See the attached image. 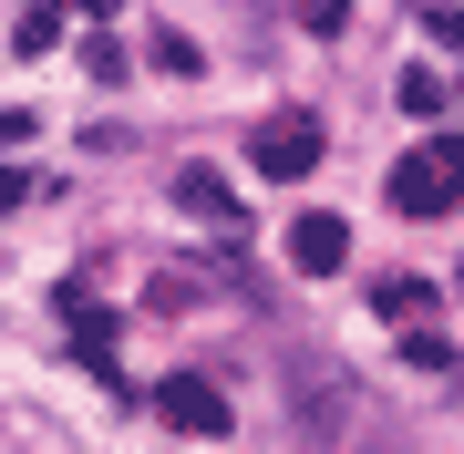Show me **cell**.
Here are the masks:
<instances>
[{"instance_id": "6da1fadb", "label": "cell", "mask_w": 464, "mask_h": 454, "mask_svg": "<svg viewBox=\"0 0 464 454\" xmlns=\"http://www.w3.org/2000/svg\"><path fill=\"white\" fill-rule=\"evenodd\" d=\"M392 207L402 217H454L464 207V135H423L413 155L392 166Z\"/></svg>"}, {"instance_id": "7a4b0ae2", "label": "cell", "mask_w": 464, "mask_h": 454, "mask_svg": "<svg viewBox=\"0 0 464 454\" xmlns=\"http://www.w3.org/2000/svg\"><path fill=\"white\" fill-rule=\"evenodd\" d=\"M320 145H331V135H320V114H310V103H289V114H268L258 135H248V166L279 176V186H299V176L320 166Z\"/></svg>"}, {"instance_id": "3957f363", "label": "cell", "mask_w": 464, "mask_h": 454, "mask_svg": "<svg viewBox=\"0 0 464 454\" xmlns=\"http://www.w3.org/2000/svg\"><path fill=\"white\" fill-rule=\"evenodd\" d=\"M155 413H166L176 423V434H197V444H217V434H227V392H217L207 382V372H166V382H155Z\"/></svg>"}, {"instance_id": "277c9868", "label": "cell", "mask_w": 464, "mask_h": 454, "mask_svg": "<svg viewBox=\"0 0 464 454\" xmlns=\"http://www.w3.org/2000/svg\"><path fill=\"white\" fill-rule=\"evenodd\" d=\"M341 258H351V227L331 217V207H310V217H289V269H299V279H331Z\"/></svg>"}, {"instance_id": "5b68a950", "label": "cell", "mask_w": 464, "mask_h": 454, "mask_svg": "<svg viewBox=\"0 0 464 454\" xmlns=\"http://www.w3.org/2000/svg\"><path fill=\"white\" fill-rule=\"evenodd\" d=\"M176 207L207 217V227H237V186L217 176V166H176Z\"/></svg>"}, {"instance_id": "8992f818", "label": "cell", "mask_w": 464, "mask_h": 454, "mask_svg": "<svg viewBox=\"0 0 464 454\" xmlns=\"http://www.w3.org/2000/svg\"><path fill=\"white\" fill-rule=\"evenodd\" d=\"M372 310H382V320H433V279L382 269V279H372Z\"/></svg>"}, {"instance_id": "52a82bcc", "label": "cell", "mask_w": 464, "mask_h": 454, "mask_svg": "<svg viewBox=\"0 0 464 454\" xmlns=\"http://www.w3.org/2000/svg\"><path fill=\"white\" fill-rule=\"evenodd\" d=\"M392 103H402V114H413V124H433V114H444V72H402V83H392Z\"/></svg>"}, {"instance_id": "ba28073f", "label": "cell", "mask_w": 464, "mask_h": 454, "mask_svg": "<svg viewBox=\"0 0 464 454\" xmlns=\"http://www.w3.org/2000/svg\"><path fill=\"white\" fill-rule=\"evenodd\" d=\"M299 32H320V42L351 32V0H299Z\"/></svg>"}, {"instance_id": "9c48e42d", "label": "cell", "mask_w": 464, "mask_h": 454, "mask_svg": "<svg viewBox=\"0 0 464 454\" xmlns=\"http://www.w3.org/2000/svg\"><path fill=\"white\" fill-rule=\"evenodd\" d=\"M155 63H166V72H197V63H207V52H197V42H186V32H155Z\"/></svg>"}, {"instance_id": "30bf717a", "label": "cell", "mask_w": 464, "mask_h": 454, "mask_svg": "<svg viewBox=\"0 0 464 454\" xmlns=\"http://www.w3.org/2000/svg\"><path fill=\"white\" fill-rule=\"evenodd\" d=\"M21 197H32V176H21V166H0V217H11Z\"/></svg>"}, {"instance_id": "8fae6325", "label": "cell", "mask_w": 464, "mask_h": 454, "mask_svg": "<svg viewBox=\"0 0 464 454\" xmlns=\"http://www.w3.org/2000/svg\"><path fill=\"white\" fill-rule=\"evenodd\" d=\"M72 11H93V21H103V11H124V0H72Z\"/></svg>"}]
</instances>
